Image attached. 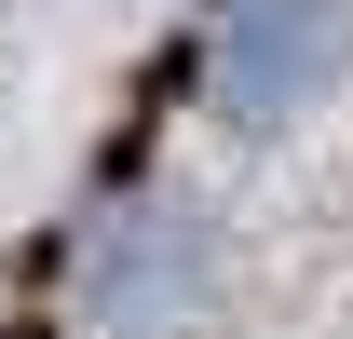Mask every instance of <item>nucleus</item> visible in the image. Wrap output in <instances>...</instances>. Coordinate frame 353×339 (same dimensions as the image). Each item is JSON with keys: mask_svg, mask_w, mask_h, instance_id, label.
I'll use <instances>...</instances> for the list:
<instances>
[{"mask_svg": "<svg viewBox=\"0 0 353 339\" xmlns=\"http://www.w3.org/2000/svg\"><path fill=\"white\" fill-rule=\"evenodd\" d=\"M353 68V0H218L204 28V109L245 136H285Z\"/></svg>", "mask_w": 353, "mask_h": 339, "instance_id": "nucleus-1", "label": "nucleus"}, {"mask_svg": "<svg viewBox=\"0 0 353 339\" xmlns=\"http://www.w3.org/2000/svg\"><path fill=\"white\" fill-rule=\"evenodd\" d=\"M190 285H204V231L163 204L109 217V245H95V326L109 339H163L176 312H190Z\"/></svg>", "mask_w": 353, "mask_h": 339, "instance_id": "nucleus-2", "label": "nucleus"}]
</instances>
